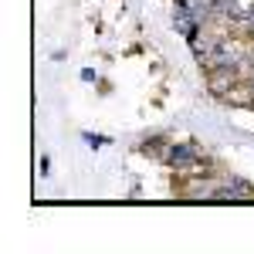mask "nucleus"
Listing matches in <instances>:
<instances>
[{"label": "nucleus", "mask_w": 254, "mask_h": 254, "mask_svg": "<svg viewBox=\"0 0 254 254\" xmlns=\"http://www.w3.org/2000/svg\"><path fill=\"white\" fill-rule=\"evenodd\" d=\"M166 159H170V166H176V170H187V166H193L196 159H200V153H196L193 146L187 142V146H173Z\"/></svg>", "instance_id": "1"}, {"label": "nucleus", "mask_w": 254, "mask_h": 254, "mask_svg": "<svg viewBox=\"0 0 254 254\" xmlns=\"http://www.w3.org/2000/svg\"><path fill=\"white\" fill-rule=\"evenodd\" d=\"M190 14H193V10H190V7L183 3V7H180V10L173 14V20H176V27H180V31L187 34V38H190V41H196V20L190 17Z\"/></svg>", "instance_id": "2"}, {"label": "nucleus", "mask_w": 254, "mask_h": 254, "mask_svg": "<svg viewBox=\"0 0 254 254\" xmlns=\"http://www.w3.org/2000/svg\"><path fill=\"white\" fill-rule=\"evenodd\" d=\"M85 142H92V149H98V146H105L109 139L105 136H88V132H85Z\"/></svg>", "instance_id": "3"}]
</instances>
